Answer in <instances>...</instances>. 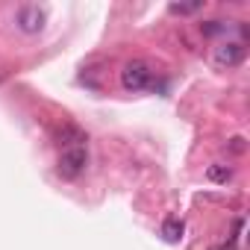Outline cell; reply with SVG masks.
<instances>
[{
    "label": "cell",
    "mask_w": 250,
    "mask_h": 250,
    "mask_svg": "<svg viewBox=\"0 0 250 250\" xmlns=\"http://www.w3.org/2000/svg\"><path fill=\"white\" fill-rule=\"evenodd\" d=\"M209 250H238L232 241H227V244H215V247H209Z\"/></svg>",
    "instance_id": "obj_11"
},
{
    "label": "cell",
    "mask_w": 250,
    "mask_h": 250,
    "mask_svg": "<svg viewBox=\"0 0 250 250\" xmlns=\"http://www.w3.org/2000/svg\"><path fill=\"white\" fill-rule=\"evenodd\" d=\"M203 3H171V12L174 15H191V12H197Z\"/></svg>",
    "instance_id": "obj_8"
},
{
    "label": "cell",
    "mask_w": 250,
    "mask_h": 250,
    "mask_svg": "<svg viewBox=\"0 0 250 250\" xmlns=\"http://www.w3.org/2000/svg\"><path fill=\"white\" fill-rule=\"evenodd\" d=\"M18 27L24 33H42L44 30V12L39 6H21L18 9Z\"/></svg>",
    "instance_id": "obj_4"
},
{
    "label": "cell",
    "mask_w": 250,
    "mask_h": 250,
    "mask_svg": "<svg viewBox=\"0 0 250 250\" xmlns=\"http://www.w3.org/2000/svg\"><path fill=\"white\" fill-rule=\"evenodd\" d=\"M215 59H218V65H227V68H232V65H238V62L244 59V47H241L238 42L221 44V47L215 50Z\"/></svg>",
    "instance_id": "obj_5"
},
{
    "label": "cell",
    "mask_w": 250,
    "mask_h": 250,
    "mask_svg": "<svg viewBox=\"0 0 250 250\" xmlns=\"http://www.w3.org/2000/svg\"><path fill=\"white\" fill-rule=\"evenodd\" d=\"M85 165H88L85 147H71V150H62L56 171H59V177H65V180H77V177L85 171Z\"/></svg>",
    "instance_id": "obj_2"
},
{
    "label": "cell",
    "mask_w": 250,
    "mask_h": 250,
    "mask_svg": "<svg viewBox=\"0 0 250 250\" xmlns=\"http://www.w3.org/2000/svg\"><path fill=\"white\" fill-rule=\"evenodd\" d=\"M206 177H209L212 183H227V180H232V168H229V165H209Z\"/></svg>",
    "instance_id": "obj_7"
},
{
    "label": "cell",
    "mask_w": 250,
    "mask_h": 250,
    "mask_svg": "<svg viewBox=\"0 0 250 250\" xmlns=\"http://www.w3.org/2000/svg\"><path fill=\"white\" fill-rule=\"evenodd\" d=\"M150 83H153V71L142 59H133V62H127L121 68V85L127 91H145Z\"/></svg>",
    "instance_id": "obj_1"
},
{
    "label": "cell",
    "mask_w": 250,
    "mask_h": 250,
    "mask_svg": "<svg viewBox=\"0 0 250 250\" xmlns=\"http://www.w3.org/2000/svg\"><path fill=\"white\" fill-rule=\"evenodd\" d=\"M53 139H56V145H59L62 150H71V147H83L85 133L77 127V124H62V127L53 130Z\"/></svg>",
    "instance_id": "obj_3"
},
{
    "label": "cell",
    "mask_w": 250,
    "mask_h": 250,
    "mask_svg": "<svg viewBox=\"0 0 250 250\" xmlns=\"http://www.w3.org/2000/svg\"><path fill=\"white\" fill-rule=\"evenodd\" d=\"M200 30H203L206 36H215V33H218V30H224V27H221V21H209V24H206V27H200Z\"/></svg>",
    "instance_id": "obj_10"
},
{
    "label": "cell",
    "mask_w": 250,
    "mask_h": 250,
    "mask_svg": "<svg viewBox=\"0 0 250 250\" xmlns=\"http://www.w3.org/2000/svg\"><path fill=\"white\" fill-rule=\"evenodd\" d=\"M229 150H232V153H244V139H241V136L229 139Z\"/></svg>",
    "instance_id": "obj_9"
},
{
    "label": "cell",
    "mask_w": 250,
    "mask_h": 250,
    "mask_svg": "<svg viewBox=\"0 0 250 250\" xmlns=\"http://www.w3.org/2000/svg\"><path fill=\"white\" fill-rule=\"evenodd\" d=\"M183 232H186V227H183L180 218H168V221L162 224V235H165V241H171V244H177V241L183 238Z\"/></svg>",
    "instance_id": "obj_6"
}]
</instances>
